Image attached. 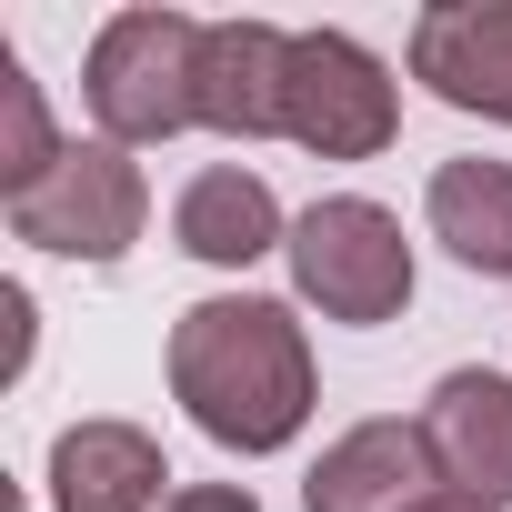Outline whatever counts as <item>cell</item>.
I'll use <instances>...</instances> for the list:
<instances>
[{
	"instance_id": "6da1fadb",
	"label": "cell",
	"mask_w": 512,
	"mask_h": 512,
	"mask_svg": "<svg viewBox=\"0 0 512 512\" xmlns=\"http://www.w3.org/2000/svg\"><path fill=\"white\" fill-rule=\"evenodd\" d=\"M171 402L241 462L292 452L322 382H312V342L292 322V302L262 292H211L171 322Z\"/></svg>"
},
{
	"instance_id": "7a4b0ae2",
	"label": "cell",
	"mask_w": 512,
	"mask_h": 512,
	"mask_svg": "<svg viewBox=\"0 0 512 512\" xmlns=\"http://www.w3.org/2000/svg\"><path fill=\"white\" fill-rule=\"evenodd\" d=\"M201 31L211 21H191V11H111L91 31L81 101H91L101 141L151 151V141H181L201 121Z\"/></svg>"
},
{
	"instance_id": "3957f363",
	"label": "cell",
	"mask_w": 512,
	"mask_h": 512,
	"mask_svg": "<svg viewBox=\"0 0 512 512\" xmlns=\"http://www.w3.org/2000/svg\"><path fill=\"white\" fill-rule=\"evenodd\" d=\"M282 262H292V292L322 312V322H352V332H382L412 312V241L402 221L372 201V191H322L292 241H282Z\"/></svg>"
},
{
	"instance_id": "277c9868",
	"label": "cell",
	"mask_w": 512,
	"mask_h": 512,
	"mask_svg": "<svg viewBox=\"0 0 512 512\" xmlns=\"http://www.w3.org/2000/svg\"><path fill=\"white\" fill-rule=\"evenodd\" d=\"M151 221V181L121 141H71L51 161V181H31L11 201V241L51 251V262H121Z\"/></svg>"
},
{
	"instance_id": "5b68a950",
	"label": "cell",
	"mask_w": 512,
	"mask_h": 512,
	"mask_svg": "<svg viewBox=\"0 0 512 512\" xmlns=\"http://www.w3.org/2000/svg\"><path fill=\"white\" fill-rule=\"evenodd\" d=\"M402 131V91L392 71L352 41V31H292V81H282V141H302L312 161H372Z\"/></svg>"
},
{
	"instance_id": "8992f818",
	"label": "cell",
	"mask_w": 512,
	"mask_h": 512,
	"mask_svg": "<svg viewBox=\"0 0 512 512\" xmlns=\"http://www.w3.org/2000/svg\"><path fill=\"white\" fill-rule=\"evenodd\" d=\"M412 81L442 111L512 131V0H432L412 21Z\"/></svg>"
},
{
	"instance_id": "52a82bcc",
	"label": "cell",
	"mask_w": 512,
	"mask_h": 512,
	"mask_svg": "<svg viewBox=\"0 0 512 512\" xmlns=\"http://www.w3.org/2000/svg\"><path fill=\"white\" fill-rule=\"evenodd\" d=\"M412 422H422V442H432V462H442L452 492L512 502V372L462 362V372L432 382V402H422Z\"/></svg>"
},
{
	"instance_id": "ba28073f",
	"label": "cell",
	"mask_w": 512,
	"mask_h": 512,
	"mask_svg": "<svg viewBox=\"0 0 512 512\" xmlns=\"http://www.w3.org/2000/svg\"><path fill=\"white\" fill-rule=\"evenodd\" d=\"M442 492V462L422 442V422H352L312 482H302V512H412Z\"/></svg>"
},
{
	"instance_id": "9c48e42d",
	"label": "cell",
	"mask_w": 512,
	"mask_h": 512,
	"mask_svg": "<svg viewBox=\"0 0 512 512\" xmlns=\"http://www.w3.org/2000/svg\"><path fill=\"white\" fill-rule=\"evenodd\" d=\"M282 81H292V31H272V21H211L201 31V131L272 141Z\"/></svg>"
},
{
	"instance_id": "30bf717a",
	"label": "cell",
	"mask_w": 512,
	"mask_h": 512,
	"mask_svg": "<svg viewBox=\"0 0 512 512\" xmlns=\"http://www.w3.org/2000/svg\"><path fill=\"white\" fill-rule=\"evenodd\" d=\"M171 241L191 251V262H211V272H251L262 251L292 241V221H282V201H272L262 171L211 161V171L181 181V201H171Z\"/></svg>"
},
{
	"instance_id": "8fae6325",
	"label": "cell",
	"mask_w": 512,
	"mask_h": 512,
	"mask_svg": "<svg viewBox=\"0 0 512 512\" xmlns=\"http://www.w3.org/2000/svg\"><path fill=\"white\" fill-rule=\"evenodd\" d=\"M171 462L141 422H71L51 442V512H161Z\"/></svg>"
},
{
	"instance_id": "7c38bea8",
	"label": "cell",
	"mask_w": 512,
	"mask_h": 512,
	"mask_svg": "<svg viewBox=\"0 0 512 512\" xmlns=\"http://www.w3.org/2000/svg\"><path fill=\"white\" fill-rule=\"evenodd\" d=\"M422 221L462 272L512 282V161H442L422 181Z\"/></svg>"
},
{
	"instance_id": "4fadbf2b",
	"label": "cell",
	"mask_w": 512,
	"mask_h": 512,
	"mask_svg": "<svg viewBox=\"0 0 512 512\" xmlns=\"http://www.w3.org/2000/svg\"><path fill=\"white\" fill-rule=\"evenodd\" d=\"M61 151H71V141L51 131L31 61H21V51H0V201H21L31 181H51V161H61Z\"/></svg>"
},
{
	"instance_id": "5bb4252c",
	"label": "cell",
	"mask_w": 512,
	"mask_h": 512,
	"mask_svg": "<svg viewBox=\"0 0 512 512\" xmlns=\"http://www.w3.org/2000/svg\"><path fill=\"white\" fill-rule=\"evenodd\" d=\"M161 512H262V492H251V482H181Z\"/></svg>"
},
{
	"instance_id": "9a60e30c",
	"label": "cell",
	"mask_w": 512,
	"mask_h": 512,
	"mask_svg": "<svg viewBox=\"0 0 512 512\" xmlns=\"http://www.w3.org/2000/svg\"><path fill=\"white\" fill-rule=\"evenodd\" d=\"M0 312H11V372H21V362H31V292L0 282Z\"/></svg>"
},
{
	"instance_id": "2e32d148",
	"label": "cell",
	"mask_w": 512,
	"mask_h": 512,
	"mask_svg": "<svg viewBox=\"0 0 512 512\" xmlns=\"http://www.w3.org/2000/svg\"><path fill=\"white\" fill-rule=\"evenodd\" d=\"M412 512H502V502H482V492H452V482H442V492H432V502H412Z\"/></svg>"
}]
</instances>
